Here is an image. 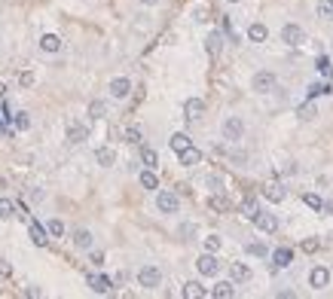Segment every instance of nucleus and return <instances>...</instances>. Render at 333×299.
<instances>
[{"mask_svg": "<svg viewBox=\"0 0 333 299\" xmlns=\"http://www.w3.org/2000/svg\"><path fill=\"white\" fill-rule=\"evenodd\" d=\"M138 284L147 287V290H156V287L162 284V272H159L156 266H141V269H138Z\"/></svg>", "mask_w": 333, "mask_h": 299, "instance_id": "nucleus-1", "label": "nucleus"}, {"mask_svg": "<svg viewBox=\"0 0 333 299\" xmlns=\"http://www.w3.org/2000/svg\"><path fill=\"white\" fill-rule=\"evenodd\" d=\"M220 134H224V140H242V134H245L242 119L239 116H227L224 125H220Z\"/></svg>", "mask_w": 333, "mask_h": 299, "instance_id": "nucleus-2", "label": "nucleus"}, {"mask_svg": "<svg viewBox=\"0 0 333 299\" xmlns=\"http://www.w3.org/2000/svg\"><path fill=\"white\" fill-rule=\"evenodd\" d=\"M281 43H287V46H303V43H306V31H303L300 25H284V28H281Z\"/></svg>", "mask_w": 333, "mask_h": 299, "instance_id": "nucleus-3", "label": "nucleus"}, {"mask_svg": "<svg viewBox=\"0 0 333 299\" xmlns=\"http://www.w3.org/2000/svg\"><path fill=\"white\" fill-rule=\"evenodd\" d=\"M196 269H199V275H205V278H214L217 272H220V263H217V256L214 253H202L199 259H196Z\"/></svg>", "mask_w": 333, "mask_h": 299, "instance_id": "nucleus-4", "label": "nucleus"}, {"mask_svg": "<svg viewBox=\"0 0 333 299\" xmlns=\"http://www.w3.org/2000/svg\"><path fill=\"white\" fill-rule=\"evenodd\" d=\"M251 86H254L257 95H269V92L275 89V77H272L269 70H263V73H257V77L251 80Z\"/></svg>", "mask_w": 333, "mask_h": 299, "instance_id": "nucleus-5", "label": "nucleus"}, {"mask_svg": "<svg viewBox=\"0 0 333 299\" xmlns=\"http://www.w3.org/2000/svg\"><path fill=\"white\" fill-rule=\"evenodd\" d=\"M183 116H187L190 122H199L205 116V101L202 98H187V104H183Z\"/></svg>", "mask_w": 333, "mask_h": 299, "instance_id": "nucleus-6", "label": "nucleus"}, {"mask_svg": "<svg viewBox=\"0 0 333 299\" xmlns=\"http://www.w3.org/2000/svg\"><path fill=\"white\" fill-rule=\"evenodd\" d=\"M156 208H159V214H177L180 199H177L174 193H159V196H156Z\"/></svg>", "mask_w": 333, "mask_h": 299, "instance_id": "nucleus-7", "label": "nucleus"}, {"mask_svg": "<svg viewBox=\"0 0 333 299\" xmlns=\"http://www.w3.org/2000/svg\"><path fill=\"white\" fill-rule=\"evenodd\" d=\"M254 226L260 229V232H275V229H278V217H275V214H266V211H257Z\"/></svg>", "mask_w": 333, "mask_h": 299, "instance_id": "nucleus-8", "label": "nucleus"}, {"mask_svg": "<svg viewBox=\"0 0 333 299\" xmlns=\"http://www.w3.org/2000/svg\"><path fill=\"white\" fill-rule=\"evenodd\" d=\"M263 199H269V202H284V199H287V190H284V183H278V180H269V183L263 186Z\"/></svg>", "mask_w": 333, "mask_h": 299, "instance_id": "nucleus-9", "label": "nucleus"}, {"mask_svg": "<svg viewBox=\"0 0 333 299\" xmlns=\"http://www.w3.org/2000/svg\"><path fill=\"white\" fill-rule=\"evenodd\" d=\"M309 284H312L315 290H324V287L330 284V269H327V266H315V269L309 272Z\"/></svg>", "mask_w": 333, "mask_h": 299, "instance_id": "nucleus-10", "label": "nucleus"}, {"mask_svg": "<svg viewBox=\"0 0 333 299\" xmlns=\"http://www.w3.org/2000/svg\"><path fill=\"white\" fill-rule=\"evenodd\" d=\"M177 159H180V165H183V168H193V165H199V162H202V153H199V150L190 143V146H183L180 153H177Z\"/></svg>", "mask_w": 333, "mask_h": 299, "instance_id": "nucleus-11", "label": "nucleus"}, {"mask_svg": "<svg viewBox=\"0 0 333 299\" xmlns=\"http://www.w3.org/2000/svg\"><path fill=\"white\" fill-rule=\"evenodd\" d=\"M28 229H31V241H34L37 247H43V244L49 241V232H46V226H40L37 220H31V223H28Z\"/></svg>", "mask_w": 333, "mask_h": 299, "instance_id": "nucleus-12", "label": "nucleus"}, {"mask_svg": "<svg viewBox=\"0 0 333 299\" xmlns=\"http://www.w3.org/2000/svg\"><path fill=\"white\" fill-rule=\"evenodd\" d=\"M89 137V125H83V122H70V128H67V140L70 143H83Z\"/></svg>", "mask_w": 333, "mask_h": 299, "instance_id": "nucleus-13", "label": "nucleus"}, {"mask_svg": "<svg viewBox=\"0 0 333 299\" xmlns=\"http://www.w3.org/2000/svg\"><path fill=\"white\" fill-rule=\"evenodd\" d=\"M129 92H132V83L126 77L110 80V95H114V98H129Z\"/></svg>", "mask_w": 333, "mask_h": 299, "instance_id": "nucleus-14", "label": "nucleus"}, {"mask_svg": "<svg viewBox=\"0 0 333 299\" xmlns=\"http://www.w3.org/2000/svg\"><path fill=\"white\" fill-rule=\"evenodd\" d=\"M211 296H214V299H233V296H236V284H233V281H220V284H214Z\"/></svg>", "mask_w": 333, "mask_h": 299, "instance_id": "nucleus-15", "label": "nucleus"}, {"mask_svg": "<svg viewBox=\"0 0 333 299\" xmlns=\"http://www.w3.org/2000/svg\"><path fill=\"white\" fill-rule=\"evenodd\" d=\"M205 49H208V55H220V49H224V34H220V31H211L208 40H205Z\"/></svg>", "mask_w": 333, "mask_h": 299, "instance_id": "nucleus-16", "label": "nucleus"}, {"mask_svg": "<svg viewBox=\"0 0 333 299\" xmlns=\"http://www.w3.org/2000/svg\"><path fill=\"white\" fill-rule=\"evenodd\" d=\"M266 37H269V31H266V25H260V22H254V25L248 28V40H251V43H263Z\"/></svg>", "mask_w": 333, "mask_h": 299, "instance_id": "nucleus-17", "label": "nucleus"}, {"mask_svg": "<svg viewBox=\"0 0 333 299\" xmlns=\"http://www.w3.org/2000/svg\"><path fill=\"white\" fill-rule=\"evenodd\" d=\"M89 287H92L95 293H110V287H114V284H110L107 275H89Z\"/></svg>", "mask_w": 333, "mask_h": 299, "instance_id": "nucleus-18", "label": "nucleus"}, {"mask_svg": "<svg viewBox=\"0 0 333 299\" xmlns=\"http://www.w3.org/2000/svg\"><path fill=\"white\" fill-rule=\"evenodd\" d=\"M95 159H98V165H101V168H110V165L117 162V153H114V146H101L98 153H95Z\"/></svg>", "mask_w": 333, "mask_h": 299, "instance_id": "nucleus-19", "label": "nucleus"}, {"mask_svg": "<svg viewBox=\"0 0 333 299\" xmlns=\"http://www.w3.org/2000/svg\"><path fill=\"white\" fill-rule=\"evenodd\" d=\"M183 296H187V299H202V296H208V290L199 281H187V284H183Z\"/></svg>", "mask_w": 333, "mask_h": 299, "instance_id": "nucleus-20", "label": "nucleus"}, {"mask_svg": "<svg viewBox=\"0 0 333 299\" xmlns=\"http://www.w3.org/2000/svg\"><path fill=\"white\" fill-rule=\"evenodd\" d=\"M190 143H193V140H190V134H187V131H174V134H171V140H168V146L174 150V153H180V150H183V146H190Z\"/></svg>", "mask_w": 333, "mask_h": 299, "instance_id": "nucleus-21", "label": "nucleus"}, {"mask_svg": "<svg viewBox=\"0 0 333 299\" xmlns=\"http://www.w3.org/2000/svg\"><path fill=\"white\" fill-rule=\"evenodd\" d=\"M230 278H233V284H242V281H248V278H251V269H248L245 263H233Z\"/></svg>", "mask_w": 333, "mask_h": 299, "instance_id": "nucleus-22", "label": "nucleus"}, {"mask_svg": "<svg viewBox=\"0 0 333 299\" xmlns=\"http://www.w3.org/2000/svg\"><path fill=\"white\" fill-rule=\"evenodd\" d=\"M272 259H275V269H287L290 259H293V253H290V247H278V250L272 253Z\"/></svg>", "mask_w": 333, "mask_h": 299, "instance_id": "nucleus-23", "label": "nucleus"}, {"mask_svg": "<svg viewBox=\"0 0 333 299\" xmlns=\"http://www.w3.org/2000/svg\"><path fill=\"white\" fill-rule=\"evenodd\" d=\"M40 49H43V52H58V49H61V40H58L55 34H43V37H40Z\"/></svg>", "mask_w": 333, "mask_h": 299, "instance_id": "nucleus-24", "label": "nucleus"}, {"mask_svg": "<svg viewBox=\"0 0 333 299\" xmlns=\"http://www.w3.org/2000/svg\"><path fill=\"white\" fill-rule=\"evenodd\" d=\"M141 186H144V190H156V186H159V177H156V171L153 168H147V171H141Z\"/></svg>", "mask_w": 333, "mask_h": 299, "instance_id": "nucleus-25", "label": "nucleus"}, {"mask_svg": "<svg viewBox=\"0 0 333 299\" xmlns=\"http://www.w3.org/2000/svg\"><path fill=\"white\" fill-rule=\"evenodd\" d=\"M73 244H77L80 250H89L92 247V232L89 229H77L73 232Z\"/></svg>", "mask_w": 333, "mask_h": 299, "instance_id": "nucleus-26", "label": "nucleus"}, {"mask_svg": "<svg viewBox=\"0 0 333 299\" xmlns=\"http://www.w3.org/2000/svg\"><path fill=\"white\" fill-rule=\"evenodd\" d=\"M141 162H144L147 168H156V165H159V156H156V150L144 146V150H141Z\"/></svg>", "mask_w": 333, "mask_h": 299, "instance_id": "nucleus-27", "label": "nucleus"}, {"mask_svg": "<svg viewBox=\"0 0 333 299\" xmlns=\"http://www.w3.org/2000/svg\"><path fill=\"white\" fill-rule=\"evenodd\" d=\"M318 19L333 22V0H318Z\"/></svg>", "mask_w": 333, "mask_h": 299, "instance_id": "nucleus-28", "label": "nucleus"}, {"mask_svg": "<svg viewBox=\"0 0 333 299\" xmlns=\"http://www.w3.org/2000/svg\"><path fill=\"white\" fill-rule=\"evenodd\" d=\"M104 113H107V104H104V101H92V104H89V116H92V119H101Z\"/></svg>", "mask_w": 333, "mask_h": 299, "instance_id": "nucleus-29", "label": "nucleus"}, {"mask_svg": "<svg viewBox=\"0 0 333 299\" xmlns=\"http://www.w3.org/2000/svg\"><path fill=\"white\" fill-rule=\"evenodd\" d=\"M257 211H260V208H257V202H254V199H245V202H242V214H245L248 220H254V217H257Z\"/></svg>", "mask_w": 333, "mask_h": 299, "instance_id": "nucleus-30", "label": "nucleus"}, {"mask_svg": "<svg viewBox=\"0 0 333 299\" xmlns=\"http://www.w3.org/2000/svg\"><path fill=\"white\" fill-rule=\"evenodd\" d=\"M297 116H300V119H315V107H312V101H306V104L297 107Z\"/></svg>", "mask_w": 333, "mask_h": 299, "instance_id": "nucleus-31", "label": "nucleus"}, {"mask_svg": "<svg viewBox=\"0 0 333 299\" xmlns=\"http://www.w3.org/2000/svg\"><path fill=\"white\" fill-rule=\"evenodd\" d=\"M13 211H16V205H13L10 199H0V220H10Z\"/></svg>", "mask_w": 333, "mask_h": 299, "instance_id": "nucleus-32", "label": "nucleus"}, {"mask_svg": "<svg viewBox=\"0 0 333 299\" xmlns=\"http://www.w3.org/2000/svg\"><path fill=\"white\" fill-rule=\"evenodd\" d=\"M46 232H49V235H55V238H58V235H64V223H61V220H49V223H46Z\"/></svg>", "mask_w": 333, "mask_h": 299, "instance_id": "nucleus-33", "label": "nucleus"}, {"mask_svg": "<svg viewBox=\"0 0 333 299\" xmlns=\"http://www.w3.org/2000/svg\"><path fill=\"white\" fill-rule=\"evenodd\" d=\"M202 244H205L208 253H217L220 250V235H208V238H202Z\"/></svg>", "mask_w": 333, "mask_h": 299, "instance_id": "nucleus-34", "label": "nucleus"}, {"mask_svg": "<svg viewBox=\"0 0 333 299\" xmlns=\"http://www.w3.org/2000/svg\"><path fill=\"white\" fill-rule=\"evenodd\" d=\"M303 202H306V205H309L312 211H321V205H324V202H321V199H318L315 193H306V196H303Z\"/></svg>", "mask_w": 333, "mask_h": 299, "instance_id": "nucleus-35", "label": "nucleus"}, {"mask_svg": "<svg viewBox=\"0 0 333 299\" xmlns=\"http://www.w3.org/2000/svg\"><path fill=\"white\" fill-rule=\"evenodd\" d=\"M248 253H251V256H266V244L251 241V244H248Z\"/></svg>", "mask_w": 333, "mask_h": 299, "instance_id": "nucleus-36", "label": "nucleus"}, {"mask_svg": "<svg viewBox=\"0 0 333 299\" xmlns=\"http://www.w3.org/2000/svg\"><path fill=\"white\" fill-rule=\"evenodd\" d=\"M126 143H141V128H126Z\"/></svg>", "mask_w": 333, "mask_h": 299, "instance_id": "nucleus-37", "label": "nucleus"}, {"mask_svg": "<svg viewBox=\"0 0 333 299\" xmlns=\"http://www.w3.org/2000/svg\"><path fill=\"white\" fill-rule=\"evenodd\" d=\"M318 70L324 73L327 80H333V67H330V61H327V58H318Z\"/></svg>", "mask_w": 333, "mask_h": 299, "instance_id": "nucleus-38", "label": "nucleus"}, {"mask_svg": "<svg viewBox=\"0 0 333 299\" xmlns=\"http://www.w3.org/2000/svg\"><path fill=\"white\" fill-rule=\"evenodd\" d=\"M208 205H211L214 211H227V208H230V202H227V199H220V196H214V199H211Z\"/></svg>", "mask_w": 333, "mask_h": 299, "instance_id": "nucleus-39", "label": "nucleus"}, {"mask_svg": "<svg viewBox=\"0 0 333 299\" xmlns=\"http://www.w3.org/2000/svg\"><path fill=\"white\" fill-rule=\"evenodd\" d=\"M28 125H31L28 113H16V128H28Z\"/></svg>", "mask_w": 333, "mask_h": 299, "instance_id": "nucleus-40", "label": "nucleus"}, {"mask_svg": "<svg viewBox=\"0 0 333 299\" xmlns=\"http://www.w3.org/2000/svg\"><path fill=\"white\" fill-rule=\"evenodd\" d=\"M303 250H306V253H315V250H318V241H315V238L303 241Z\"/></svg>", "mask_w": 333, "mask_h": 299, "instance_id": "nucleus-41", "label": "nucleus"}, {"mask_svg": "<svg viewBox=\"0 0 333 299\" xmlns=\"http://www.w3.org/2000/svg\"><path fill=\"white\" fill-rule=\"evenodd\" d=\"M10 272H13V266L7 263V259H0V275H10Z\"/></svg>", "mask_w": 333, "mask_h": 299, "instance_id": "nucleus-42", "label": "nucleus"}, {"mask_svg": "<svg viewBox=\"0 0 333 299\" xmlns=\"http://www.w3.org/2000/svg\"><path fill=\"white\" fill-rule=\"evenodd\" d=\"M196 232V226H193V223H187V226H180V235H193Z\"/></svg>", "mask_w": 333, "mask_h": 299, "instance_id": "nucleus-43", "label": "nucleus"}, {"mask_svg": "<svg viewBox=\"0 0 333 299\" xmlns=\"http://www.w3.org/2000/svg\"><path fill=\"white\" fill-rule=\"evenodd\" d=\"M34 83V73H22V86H31Z\"/></svg>", "mask_w": 333, "mask_h": 299, "instance_id": "nucleus-44", "label": "nucleus"}, {"mask_svg": "<svg viewBox=\"0 0 333 299\" xmlns=\"http://www.w3.org/2000/svg\"><path fill=\"white\" fill-rule=\"evenodd\" d=\"M321 208H324V211H327V214H333V199H330V202H327V205H321Z\"/></svg>", "mask_w": 333, "mask_h": 299, "instance_id": "nucleus-45", "label": "nucleus"}, {"mask_svg": "<svg viewBox=\"0 0 333 299\" xmlns=\"http://www.w3.org/2000/svg\"><path fill=\"white\" fill-rule=\"evenodd\" d=\"M141 4H144V7H153V4H156V0H141Z\"/></svg>", "mask_w": 333, "mask_h": 299, "instance_id": "nucleus-46", "label": "nucleus"}, {"mask_svg": "<svg viewBox=\"0 0 333 299\" xmlns=\"http://www.w3.org/2000/svg\"><path fill=\"white\" fill-rule=\"evenodd\" d=\"M230 4H239V0H230Z\"/></svg>", "mask_w": 333, "mask_h": 299, "instance_id": "nucleus-47", "label": "nucleus"}]
</instances>
